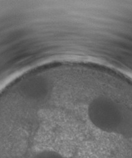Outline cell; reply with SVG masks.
<instances>
[{"label": "cell", "mask_w": 132, "mask_h": 158, "mask_svg": "<svg viewBox=\"0 0 132 158\" xmlns=\"http://www.w3.org/2000/svg\"><path fill=\"white\" fill-rule=\"evenodd\" d=\"M32 158H69L58 151L52 149H44L36 152Z\"/></svg>", "instance_id": "1"}, {"label": "cell", "mask_w": 132, "mask_h": 158, "mask_svg": "<svg viewBox=\"0 0 132 158\" xmlns=\"http://www.w3.org/2000/svg\"><path fill=\"white\" fill-rule=\"evenodd\" d=\"M11 92H12V91H11ZM13 94H14V93H13ZM16 97H17V96H16ZM19 99H20V98H19ZM21 101H22V100H21ZM22 102H23V101H22ZM24 103H25V102H24ZM25 104H26V103H25ZM27 105H28V104H27Z\"/></svg>", "instance_id": "2"}, {"label": "cell", "mask_w": 132, "mask_h": 158, "mask_svg": "<svg viewBox=\"0 0 132 158\" xmlns=\"http://www.w3.org/2000/svg\"><path fill=\"white\" fill-rule=\"evenodd\" d=\"M69 158H75V157H69Z\"/></svg>", "instance_id": "3"}]
</instances>
